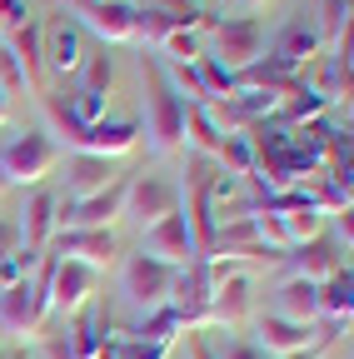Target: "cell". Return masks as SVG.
Wrapping results in <instances>:
<instances>
[{"instance_id":"cell-15","label":"cell","mask_w":354,"mask_h":359,"mask_svg":"<svg viewBox=\"0 0 354 359\" xmlns=\"http://www.w3.org/2000/svg\"><path fill=\"white\" fill-rule=\"evenodd\" d=\"M55 210H60V195L46 190V185H35L25 195V210L15 215L20 250H30V255H46L50 250V240H55Z\"/></svg>"},{"instance_id":"cell-30","label":"cell","mask_w":354,"mask_h":359,"mask_svg":"<svg viewBox=\"0 0 354 359\" xmlns=\"http://www.w3.org/2000/svg\"><path fill=\"white\" fill-rule=\"evenodd\" d=\"M25 20H30L25 0H0V25H6V30H15V25H25Z\"/></svg>"},{"instance_id":"cell-31","label":"cell","mask_w":354,"mask_h":359,"mask_svg":"<svg viewBox=\"0 0 354 359\" xmlns=\"http://www.w3.org/2000/svg\"><path fill=\"white\" fill-rule=\"evenodd\" d=\"M210 359H264V354H259L250 339H230L225 349H219V354H210Z\"/></svg>"},{"instance_id":"cell-13","label":"cell","mask_w":354,"mask_h":359,"mask_svg":"<svg viewBox=\"0 0 354 359\" xmlns=\"http://www.w3.org/2000/svg\"><path fill=\"white\" fill-rule=\"evenodd\" d=\"M140 255H155V259H165V264H175V269H185L190 259H200V250H195V235H190L185 215L175 210V215L155 219L150 230H140Z\"/></svg>"},{"instance_id":"cell-16","label":"cell","mask_w":354,"mask_h":359,"mask_svg":"<svg viewBox=\"0 0 354 359\" xmlns=\"http://www.w3.org/2000/svg\"><path fill=\"white\" fill-rule=\"evenodd\" d=\"M140 145V125L135 120H100V125H85L75 140H70V155H100V160H120Z\"/></svg>"},{"instance_id":"cell-34","label":"cell","mask_w":354,"mask_h":359,"mask_svg":"<svg viewBox=\"0 0 354 359\" xmlns=\"http://www.w3.org/2000/svg\"><path fill=\"white\" fill-rule=\"evenodd\" d=\"M6 120H11V95L0 90V130H6Z\"/></svg>"},{"instance_id":"cell-20","label":"cell","mask_w":354,"mask_h":359,"mask_svg":"<svg viewBox=\"0 0 354 359\" xmlns=\"http://www.w3.org/2000/svg\"><path fill=\"white\" fill-rule=\"evenodd\" d=\"M270 314L275 320H290V325H320V285L285 275V285L275 290V309Z\"/></svg>"},{"instance_id":"cell-4","label":"cell","mask_w":354,"mask_h":359,"mask_svg":"<svg viewBox=\"0 0 354 359\" xmlns=\"http://www.w3.org/2000/svg\"><path fill=\"white\" fill-rule=\"evenodd\" d=\"M334 325H290V320H275V314H259L254 320V349L259 354H275V359H315L320 349L334 344Z\"/></svg>"},{"instance_id":"cell-27","label":"cell","mask_w":354,"mask_h":359,"mask_svg":"<svg viewBox=\"0 0 354 359\" xmlns=\"http://www.w3.org/2000/svg\"><path fill=\"white\" fill-rule=\"evenodd\" d=\"M165 354H170V349H155V344L135 339L130 330H120V334H105V344H100L95 359H165Z\"/></svg>"},{"instance_id":"cell-2","label":"cell","mask_w":354,"mask_h":359,"mask_svg":"<svg viewBox=\"0 0 354 359\" xmlns=\"http://www.w3.org/2000/svg\"><path fill=\"white\" fill-rule=\"evenodd\" d=\"M60 165V145L46 130H15L6 145H0V190H35L46 185L50 170Z\"/></svg>"},{"instance_id":"cell-3","label":"cell","mask_w":354,"mask_h":359,"mask_svg":"<svg viewBox=\"0 0 354 359\" xmlns=\"http://www.w3.org/2000/svg\"><path fill=\"white\" fill-rule=\"evenodd\" d=\"M50 264H55V255L46 250V259H40V269L30 280L0 290V334H11V339H35L40 334V325H46V314H50V294H46Z\"/></svg>"},{"instance_id":"cell-11","label":"cell","mask_w":354,"mask_h":359,"mask_svg":"<svg viewBox=\"0 0 354 359\" xmlns=\"http://www.w3.org/2000/svg\"><path fill=\"white\" fill-rule=\"evenodd\" d=\"M50 255L55 259H75V264H85V269L100 275V269H110L120 259V240H115V230H55Z\"/></svg>"},{"instance_id":"cell-21","label":"cell","mask_w":354,"mask_h":359,"mask_svg":"<svg viewBox=\"0 0 354 359\" xmlns=\"http://www.w3.org/2000/svg\"><path fill=\"white\" fill-rule=\"evenodd\" d=\"M6 50L15 55V65H20V75H25V90H46V55H40V20H25V25H15L11 30V40H6Z\"/></svg>"},{"instance_id":"cell-29","label":"cell","mask_w":354,"mask_h":359,"mask_svg":"<svg viewBox=\"0 0 354 359\" xmlns=\"http://www.w3.org/2000/svg\"><path fill=\"white\" fill-rule=\"evenodd\" d=\"M20 255V230H15V215H0V259Z\"/></svg>"},{"instance_id":"cell-6","label":"cell","mask_w":354,"mask_h":359,"mask_svg":"<svg viewBox=\"0 0 354 359\" xmlns=\"http://www.w3.org/2000/svg\"><path fill=\"white\" fill-rule=\"evenodd\" d=\"M175 280H180V269L175 264H165V259H155V255H125V264H120V285H125V299L135 304V309H160V304H170V294H175Z\"/></svg>"},{"instance_id":"cell-14","label":"cell","mask_w":354,"mask_h":359,"mask_svg":"<svg viewBox=\"0 0 354 359\" xmlns=\"http://www.w3.org/2000/svg\"><path fill=\"white\" fill-rule=\"evenodd\" d=\"M180 210V190L170 185V180L160 175H130V195H125V215L140 224V230H150L155 219L175 215Z\"/></svg>"},{"instance_id":"cell-35","label":"cell","mask_w":354,"mask_h":359,"mask_svg":"<svg viewBox=\"0 0 354 359\" xmlns=\"http://www.w3.org/2000/svg\"><path fill=\"white\" fill-rule=\"evenodd\" d=\"M259 6H264V0H245V11H259Z\"/></svg>"},{"instance_id":"cell-25","label":"cell","mask_w":354,"mask_h":359,"mask_svg":"<svg viewBox=\"0 0 354 359\" xmlns=\"http://www.w3.org/2000/svg\"><path fill=\"white\" fill-rule=\"evenodd\" d=\"M185 145L205 160H219V145H225V135H219V125L210 120L205 105H185Z\"/></svg>"},{"instance_id":"cell-19","label":"cell","mask_w":354,"mask_h":359,"mask_svg":"<svg viewBox=\"0 0 354 359\" xmlns=\"http://www.w3.org/2000/svg\"><path fill=\"white\" fill-rule=\"evenodd\" d=\"M250 309H254V285H250V275H225L215 285V294H210V309H205V325H225V330H240V325H250Z\"/></svg>"},{"instance_id":"cell-28","label":"cell","mask_w":354,"mask_h":359,"mask_svg":"<svg viewBox=\"0 0 354 359\" xmlns=\"http://www.w3.org/2000/svg\"><path fill=\"white\" fill-rule=\"evenodd\" d=\"M349 11H354V0H320L315 25H320L325 45H334V40H344V35H349Z\"/></svg>"},{"instance_id":"cell-7","label":"cell","mask_w":354,"mask_h":359,"mask_svg":"<svg viewBox=\"0 0 354 359\" xmlns=\"http://www.w3.org/2000/svg\"><path fill=\"white\" fill-rule=\"evenodd\" d=\"M110 85H115V55H85L75 90H65V110L75 125H100L110 105Z\"/></svg>"},{"instance_id":"cell-18","label":"cell","mask_w":354,"mask_h":359,"mask_svg":"<svg viewBox=\"0 0 354 359\" xmlns=\"http://www.w3.org/2000/svg\"><path fill=\"white\" fill-rule=\"evenodd\" d=\"M40 55H46V70H55L60 80L65 75H80L85 65V50H80V25L70 15H55L40 25Z\"/></svg>"},{"instance_id":"cell-12","label":"cell","mask_w":354,"mask_h":359,"mask_svg":"<svg viewBox=\"0 0 354 359\" xmlns=\"http://www.w3.org/2000/svg\"><path fill=\"white\" fill-rule=\"evenodd\" d=\"M294 280H309V285H320V280H329L334 269H344L349 264V250L334 240V235H315V240H304V245H294V250H285V259H280Z\"/></svg>"},{"instance_id":"cell-22","label":"cell","mask_w":354,"mask_h":359,"mask_svg":"<svg viewBox=\"0 0 354 359\" xmlns=\"http://www.w3.org/2000/svg\"><path fill=\"white\" fill-rule=\"evenodd\" d=\"M115 160H100V155H75L70 170H65V200H85V195H95L105 190L110 180H115Z\"/></svg>"},{"instance_id":"cell-10","label":"cell","mask_w":354,"mask_h":359,"mask_svg":"<svg viewBox=\"0 0 354 359\" xmlns=\"http://www.w3.org/2000/svg\"><path fill=\"white\" fill-rule=\"evenodd\" d=\"M329 50L325 45V35H320V25H315V15H290L285 25H280V35L270 40V60L280 65V70H290V75H299L309 60H320Z\"/></svg>"},{"instance_id":"cell-9","label":"cell","mask_w":354,"mask_h":359,"mask_svg":"<svg viewBox=\"0 0 354 359\" xmlns=\"http://www.w3.org/2000/svg\"><path fill=\"white\" fill-rule=\"evenodd\" d=\"M60 15H70L80 30L100 35L105 45L135 40V0H60Z\"/></svg>"},{"instance_id":"cell-8","label":"cell","mask_w":354,"mask_h":359,"mask_svg":"<svg viewBox=\"0 0 354 359\" xmlns=\"http://www.w3.org/2000/svg\"><path fill=\"white\" fill-rule=\"evenodd\" d=\"M125 195H130V175H115L105 190L85 195V200H60L55 230H110L125 215Z\"/></svg>"},{"instance_id":"cell-24","label":"cell","mask_w":354,"mask_h":359,"mask_svg":"<svg viewBox=\"0 0 354 359\" xmlns=\"http://www.w3.org/2000/svg\"><path fill=\"white\" fill-rule=\"evenodd\" d=\"M105 325H110L105 314L85 304V309L75 314V325L65 330V349H70V359H95L100 344H105Z\"/></svg>"},{"instance_id":"cell-1","label":"cell","mask_w":354,"mask_h":359,"mask_svg":"<svg viewBox=\"0 0 354 359\" xmlns=\"http://www.w3.org/2000/svg\"><path fill=\"white\" fill-rule=\"evenodd\" d=\"M140 60H145V145L150 155H175L185 145V100L175 95L155 55H140Z\"/></svg>"},{"instance_id":"cell-33","label":"cell","mask_w":354,"mask_h":359,"mask_svg":"<svg viewBox=\"0 0 354 359\" xmlns=\"http://www.w3.org/2000/svg\"><path fill=\"white\" fill-rule=\"evenodd\" d=\"M190 359H210V344L200 334H190Z\"/></svg>"},{"instance_id":"cell-23","label":"cell","mask_w":354,"mask_h":359,"mask_svg":"<svg viewBox=\"0 0 354 359\" xmlns=\"http://www.w3.org/2000/svg\"><path fill=\"white\" fill-rule=\"evenodd\" d=\"M349 314H354V275L344 264V269H334L329 280H320V320L334 325V330H344Z\"/></svg>"},{"instance_id":"cell-26","label":"cell","mask_w":354,"mask_h":359,"mask_svg":"<svg viewBox=\"0 0 354 359\" xmlns=\"http://www.w3.org/2000/svg\"><path fill=\"white\" fill-rule=\"evenodd\" d=\"M130 334L145 339V344H155V349H170V344H175V334H185V320H180V314H175L170 304H160V309H150V314H145V320L130 330Z\"/></svg>"},{"instance_id":"cell-17","label":"cell","mask_w":354,"mask_h":359,"mask_svg":"<svg viewBox=\"0 0 354 359\" xmlns=\"http://www.w3.org/2000/svg\"><path fill=\"white\" fill-rule=\"evenodd\" d=\"M95 269H85V264H75V259H55L50 264V285H46V294H50V309L55 314H80L85 304H90V294H95Z\"/></svg>"},{"instance_id":"cell-5","label":"cell","mask_w":354,"mask_h":359,"mask_svg":"<svg viewBox=\"0 0 354 359\" xmlns=\"http://www.w3.org/2000/svg\"><path fill=\"white\" fill-rule=\"evenodd\" d=\"M215 65H225L230 75L250 70L264 55V25L254 15H225V20H210V50Z\"/></svg>"},{"instance_id":"cell-32","label":"cell","mask_w":354,"mask_h":359,"mask_svg":"<svg viewBox=\"0 0 354 359\" xmlns=\"http://www.w3.org/2000/svg\"><path fill=\"white\" fill-rule=\"evenodd\" d=\"M40 354H46V359H70L65 334H46V339H40Z\"/></svg>"}]
</instances>
